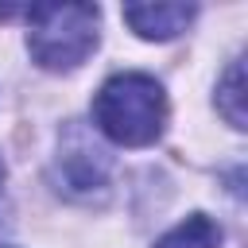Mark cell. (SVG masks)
Instances as JSON below:
<instances>
[{
    "mask_svg": "<svg viewBox=\"0 0 248 248\" xmlns=\"http://www.w3.org/2000/svg\"><path fill=\"white\" fill-rule=\"evenodd\" d=\"M217 108L225 112V120L232 124V128H244V62L236 58L229 70H225V78H221V85H217Z\"/></svg>",
    "mask_w": 248,
    "mask_h": 248,
    "instance_id": "6",
    "label": "cell"
},
{
    "mask_svg": "<svg viewBox=\"0 0 248 248\" xmlns=\"http://www.w3.org/2000/svg\"><path fill=\"white\" fill-rule=\"evenodd\" d=\"M0 16L27 19V50L43 70H74L97 46V19L93 4H31V8H0Z\"/></svg>",
    "mask_w": 248,
    "mask_h": 248,
    "instance_id": "2",
    "label": "cell"
},
{
    "mask_svg": "<svg viewBox=\"0 0 248 248\" xmlns=\"http://www.w3.org/2000/svg\"><path fill=\"white\" fill-rule=\"evenodd\" d=\"M97 128L124 147H147L167 124L163 85L147 74H112L93 97Z\"/></svg>",
    "mask_w": 248,
    "mask_h": 248,
    "instance_id": "1",
    "label": "cell"
},
{
    "mask_svg": "<svg viewBox=\"0 0 248 248\" xmlns=\"http://www.w3.org/2000/svg\"><path fill=\"white\" fill-rule=\"evenodd\" d=\"M217 244H221V229L209 217H202V213L186 217L163 240H155V248H217Z\"/></svg>",
    "mask_w": 248,
    "mask_h": 248,
    "instance_id": "5",
    "label": "cell"
},
{
    "mask_svg": "<svg viewBox=\"0 0 248 248\" xmlns=\"http://www.w3.org/2000/svg\"><path fill=\"white\" fill-rule=\"evenodd\" d=\"M0 182H4V163H0Z\"/></svg>",
    "mask_w": 248,
    "mask_h": 248,
    "instance_id": "7",
    "label": "cell"
},
{
    "mask_svg": "<svg viewBox=\"0 0 248 248\" xmlns=\"http://www.w3.org/2000/svg\"><path fill=\"white\" fill-rule=\"evenodd\" d=\"M58 170H62L66 186H74V190H93V186H105L108 155H105V147L93 143V136H89L81 124H70L66 136H62Z\"/></svg>",
    "mask_w": 248,
    "mask_h": 248,
    "instance_id": "3",
    "label": "cell"
},
{
    "mask_svg": "<svg viewBox=\"0 0 248 248\" xmlns=\"http://www.w3.org/2000/svg\"><path fill=\"white\" fill-rule=\"evenodd\" d=\"M194 4H128L124 8V23L143 35V39H174L178 31H186V23L194 19Z\"/></svg>",
    "mask_w": 248,
    "mask_h": 248,
    "instance_id": "4",
    "label": "cell"
}]
</instances>
